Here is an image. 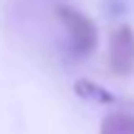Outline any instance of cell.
Instances as JSON below:
<instances>
[{
	"label": "cell",
	"instance_id": "3957f363",
	"mask_svg": "<svg viewBox=\"0 0 134 134\" xmlns=\"http://www.w3.org/2000/svg\"><path fill=\"white\" fill-rule=\"evenodd\" d=\"M99 134H134V113L113 111L101 120Z\"/></svg>",
	"mask_w": 134,
	"mask_h": 134
},
{
	"label": "cell",
	"instance_id": "277c9868",
	"mask_svg": "<svg viewBox=\"0 0 134 134\" xmlns=\"http://www.w3.org/2000/svg\"><path fill=\"white\" fill-rule=\"evenodd\" d=\"M73 90H75L78 97L90 99V101H97V104H115V101H118L108 90H104L101 85H97V82H92V80H78V82L73 85Z\"/></svg>",
	"mask_w": 134,
	"mask_h": 134
},
{
	"label": "cell",
	"instance_id": "7a4b0ae2",
	"mask_svg": "<svg viewBox=\"0 0 134 134\" xmlns=\"http://www.w3.org/2000/svg\"><path fill=\"white\" fill-rule=\"evenodd\" d=\"M108 66L115 75H134V28L120 24L108 38Z\"/></svg>",
	"mask_w": 134,
	"mask_h": 134
},
{
	"label": "cell",
	"instance_id": "6da1fadb",
	"mask_svg": "<svg viewBox=\"0 0 134 134\" xmlns=\"http://www.w3.org/2000/svg\"><path fill=\"white\" fill-rule=\"evenodd\" d=\"M54 14L64 24V28H66V33L71 38V47H73L75 54L87 57V54H92L97 49V45H99V28L85 12H80V9L71 7V5H57Z\"/></svg>",
	"mask_w": 134,
	"mask_h": 134
}]
</instances>
